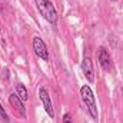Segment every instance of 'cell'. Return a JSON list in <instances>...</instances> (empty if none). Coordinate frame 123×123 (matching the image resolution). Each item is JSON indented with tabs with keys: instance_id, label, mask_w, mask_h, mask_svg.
<instances>
[{
	"instance_id": "8fae6325",
	"label": "cell",
	"mask_w": 123,
	"mask_h": 123,
	"mask_svg": "<svg viewBox=\"0 0 123 123\" xmlns=\"http://www.w3.org/2000/svg\"><path fill=\"white\" fill-rule=\"evenodd\" d=\"M113 1H115V0H113Z\"/></svg>"
},
{
	"instance_id": "277c9868",
	"label": "cell",
	"mask_w": 123,
	"mask_h": 123,
	"mask_svg": "<svg viewBox=\"0 0 123 123\" xmlns=\"http://www.w3.org/2000/svg\"><path fill=\"white\" fill-rule=\"evenodd\" d=\"M39 97L42 100V105L46 110V113L50 116V119L55 117V109H53V103H52V99H50V94L47 92V89L44 86H40L39 87Z\"/></svg>"
},
{
	"instance_id": "52a82bcc",
	"label": "cell",
	"mask_w": 123,
	"mask_h": 123,
	"mask_svg": "<svg viewBox=\"0 0 123 123\" xmlns=\"http://www.w3.org/2000/svg\"><path fill=\"white\" fill-rule=\"evenodd\" d=\"M82 72L85 74V77L93 83L94 82V67H93V62L90 57H85L82 62Z\"/></svg>"
},
{
	"instance_id": "9c48e42d",
	"label": "cell",
	"mask_w": 123,
	"mask_h": 123,
	"mask_svg": "<svg viewBox=\"0 0 123 123\" xmlns=\"http://www.w3.org/2000/svg\"><path fill=\"white\" fill-rule=\"evenodd\" d=\"M0 120L3 123H10V119H9V115H7V112L4 110V107H3V105L0 103Z\"/></svg>"
},
{
	"instance_id": "6da1fadb",
	"label": "cell",
	"mask_w": 123,
	"mask_h": 123,
	"mask_svg": "<svg viewBox=\"0 0 123 123\" xmlns=\"http://www.w3.org/2000/svg\"><path fill=\"white\" fill-rule=\"evenodd\" d=\"M34 4L44 20H47L50 25L57 23V12L50 0H34Z\"/></svg>"
},
{
	"instance_id": "7a4b0ae2",
	"label": "cell",
	"mask_w": 123,
	"mask_h": 123,
	"mask_svg": "<svg viewBox=\"0 0 123 123\" xmlns=\"http://www.w3.org/2000/svg\"><path fill=\"white\" fill-rule=\"evenodd\" d=\"M80 96H82V100L85 103V106L87 107V112L89 115L92 116L93 120H97L99 115H97V106H96V97H94V93L90 89V86L85 85L80 87Z\"/></svg>"
},
{
	"instance_id": "3957f363",
	"label": "cell",
	"mask_w": 123,
	"mask_h": 123,
	"mask_svg": "<svg viewBox=\"0 0 123 123\" xmlns=\"http://www.w3.org/2000/svg\"><path fill=\"white\" fill-rule=\"evenodd\" d=\"M31 46H33L34 55H36L39 59H43L44 62L49 60V50H47V46H46V43L43 42L42 37L34 36V37H33V42H31Z\"/></svg>"
},
{
	"instance_id": "ba28073f",
	"label": "cell",
	"mask_w": 123,
	"mask_h": 123,
	"mask_svg": "<svg viewBox=\"0 0 123 123\" xmlns=\"http://www.w3.org/2000/svg\"><path fill=\"white\" fill-rule=\"evenodd\" d=\"M16 93H17V96H19L23 102H27V99H29V93H27V89L25 87V85L19 83V85L16 86Z\"/></svg>"
},
{
	"instance_id": "8992f818",
	"label": "cell",
	"mask_w": 123,
	"mask_h": 123,
	"mask_svg": "<svg viewBox=\"0 0 123 123\" xmlns=\"http://www.w3.org/2000/svg\"><path fill=\"white\" fill-rule=\"evenodd\" d=\"M9 103L12 105V107H13L16 112H19V115H20L22 117H26V107H25V102L17 96V93H12V94L9 96Z\"/></svg>"
},
{
	"instance_id": "5b68a950",
	"label": "cell",
	"mask_w": 123,
	"mask_h": 123,
	"mask_svg": "<svg viewBox=\"0 0 123 123\" xmlns=\"http://www.w3.org/2000/svg\"><path fill=\"white\" fill-rule=\"evenodd\" d=\"M97 62L100 64V67L103 70H110L112 69V57L109 55V52L105 47H99L97 50Z\"/></svg>"
},
{
	"instance_id": "30bf717a",
	"label": "cell",
	"mask_w": 123,
	"mask_h": 123,
	"mask_svg": "<svg viewBox=\"0 0 123 123\" xmlns=\"http://www.w3.org/2000/svg\"><path fill=\"white\" fill-rule=\"evenodd\" d=\"M62 123H73V119H72L70 113H64V115H63V119H62Z\"/></svg>"
}]
</instances>
